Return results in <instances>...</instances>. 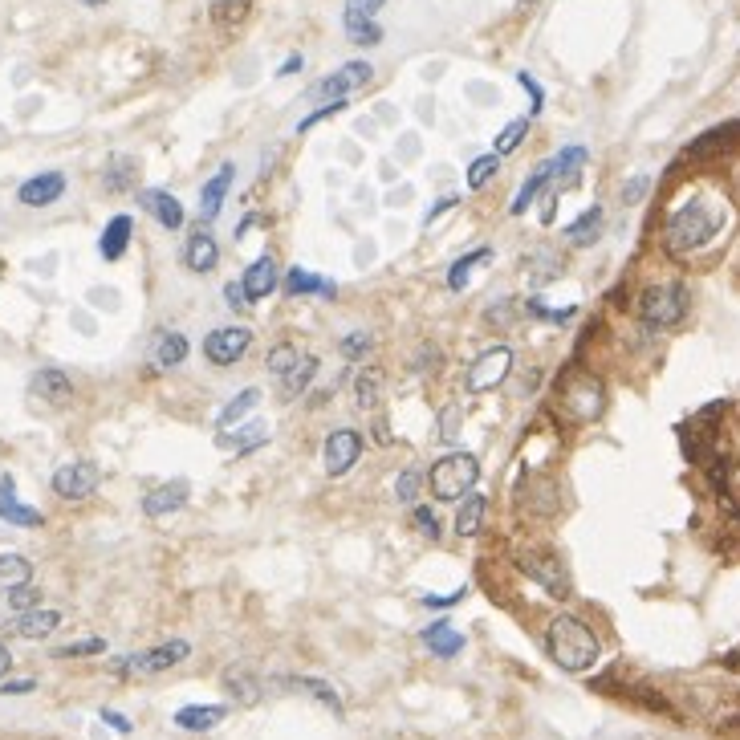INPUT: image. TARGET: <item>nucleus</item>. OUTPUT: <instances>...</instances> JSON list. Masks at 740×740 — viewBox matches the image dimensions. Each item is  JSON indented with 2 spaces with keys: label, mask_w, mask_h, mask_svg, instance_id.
Here are the masks:
<instances>
[{
  "label": "nucleus",
  "mask_w": 740,
  "mask_h": 740,
  "mask_svg": "<svg viewBox=\"0 0 740 740\" xmlns=\"http://www.w3.org/2000/svg\"><path fill=\"white\" fill-rule=\"evenodd\" d=\"M720 228H724V208L704 200V196H696V200L680 204L667 216L663 244H667L671 257H692V253L708 249V244L720 236Z\"/></svg>",
  "instance_id": "obj_1"
},
{
  "label": "nucleus",
  "mask_w": 740,
  "mask_h": 740,
  "mask_svg": "<svg viewBox=\"0 0 740 740\" xmlns=\"http://www.w3.org/2000/svg\"><path fill=\"white\" fill-rule=\"evenodd\" d=\"M545 647L562 671H590L598 663V639L582 619H574V614H558V619L549 623Z\"/></svg>",
  "instance_id": "obj_2"
},
{
  "label": "nucleus",
  "mask_w": 740,
  "mask_h": 740,
  "mask_svg": "<svg viewBox=\"0 0 740 740\" xmlns=\"http://www.w3.org/2000/svg\"><path fill=\"white\" fill-rule=\"evenodd\" d=\"M688 305H692V293H688V285H680V281L647 285V289L639 293V318H643L651 330H675V326L688 318Z\"/></svg>",
  "instance_id": "obj_3"
},
{
  "label": "nucleus",
  "mask_w": 740,
  "mask_h": 740,
  "mask_svg": "<svg viewBox=\"0 0 740 740\" xmlns=\"http://www.w3.org/2000/svg\"><path fill=\"white\" fill-rule=\"evenodd\" d=\"M476 480H480V464H476L472 452H452V456L436 460V464H431V472H427L431 497H436V501H460V497H468V492L476 488Z\"/></svg>",
  "instance_id": "obj_4"
},
{
  "label": "nucleus",
  "mask_w": 740,
  "mask_h": 740,
  "mask_svg": "<svg viewBox=\"0 0 740 740\" xmlns=\"http://www.w3.org/2000/svg\"><path fill=\"white\" fill-rule=\"evenodd\" d=\"M188 655H192V647L183 639H175V643H159V647L139 651V655H122L110 667H114V675H159V671H171L175 663H183Z\"/></svg>",
  "instance_id": "obj_5"
},
{
  "label": "nucleus",
  "mask_w": 740,
  "mask_h": 740,
  "mask_svg": "<svg viewBox=\"0 0 740 740\" xmlns=\"http://www.w3.org/2000/svg\"><path fill=\"white\" fill-rule=\"evenodd\" d=\"M509 375H513V350H509V346H492V350H484V354L468 366V391H472V395L497 391Z\"/></svg>",
  "instance_id": "obj_6"
},
{
  "label": "nucleus",
  "mask_w": 740,
  "mask_h": 740,
  "mask_svg": "<svg viewBox=\"0 0 740 740\" xmlns=\"http://www.w3.org/2000/svg\"><path fill=\"white\" fill-rule=\"evenodd\" d=\"M521 570H525L533 582H541L553 598H570V574H566V566H562L558 553H549V549H525V553H521Z\"/></svg>",
  "instance_id": "obj_7"
},
{
  "label": "nucleus",
  "mask_w": 740,
  "mask_h": 740,
  "mask_svg": "<svg viewBox=\"0 0 740 740\" xmlns=\"http://www.w3.org/2000/svg\"><path fill=\"white\" fill-rule=\"evenodd\" d=\"M253 346V330L249 326H220L204 338V358L212 366H236Z\"/></svg>",
  "instance_id": "obj_8"
},
{
  "label": "nucleus",
  "mask_w": 740,
  "mask_h": 740,
  "mask_svg": "<svg viewBox=\"0 0 740 740\" xmlns=\"http://www.w3.org/2000/svg\"><path fill=\"white\" fill-rule=\"evenodd\" d=\"M98 480H102L98 464L74 460V464H61L53 472V492H57V497H66V501H86V497H94Z\"/></svg>",
  "instance_id": "obj_9"
},
{
  "label": "nucleus",
  "mask_w": 740,
  "mask_h": 740,
  "mask_svg": "<svg viewBox=\"0 0 740 740\" xmlns=\"http://www.w3.org/2000/svg\"><path fill=\"white\" fill-rule=\"evenodd\" d=\"M370 78H375V70H370V61H346V66L330 78H322L318 86H310V102H334V98H346L350 90L366 86Z\"/></svg>",
  "instance_id": "obj_10"
},
{
  "label": "nucleus",
  "mask_w": 740,
  "mask_h": 740,
  "mask_svg": "<svg viewBox=\"0 0 740 740\" xmlns=\"http://www.w3.org/2000/svg\"><path fill=\"white\" fill-rule=\"evenodd\" d=\"M362 456V431L354 427H338L326 436V448H322V460H326V472L330 476H346Z\"/></svg>",
  "instance_id": "obj_11"
},
{
  "label": "nucleus",
  "mask_w": 740,
  "mask_h": 740,
  "mask_svg": "<svg viewBox=\"0 0 740 740\" xmlns=\"http://www.w3.org/2000/svg\"><path fill=\"white\" fill-rule=\"evenodd\" d=\"M562 403L570 407L574 419H598L602 407H606V391H602V383L594 375H574L566 395H562Z\"/></svg>",
  "instance_id": "obj_12"
},
{
  "label": "nucleus",
  "mask_w": 740,
  "mask_h": 740,
  "mask_svg": "<svg viewBox=\"0 0 740 740\" xmlns=\"http://www.w3.org/2000/svg\"><path fill=\"white\" fill-rule=\"evenodd\" d=\"M517 497H521V505H525L529 513H537V517L558 513V505H562V497H558V484H553L549 476H541V472H521Z\"/></svg>",
  "instance_id": "obj_13"
},
{
  "label": "nucleus",
  "mask_w": 740,
  "mask_h": 740,
  "mask_svg": "<svg viewBox=\"0 0 740 740\" xmlns=\"http://www.w3.org/2000/svg\"><path fill=\"white\" fill-rule=\"evenodd\" d=\"M61 192H66V175L61 171H41L33 179H25L21 188H17V204L25 208H49L61 200Z\"/></svg>",
  "instance_id": "obj_14"
},
{
  "label": "nucleus",
  "mask_w": 740,
  "mask_h": 740,
  "mask_svg": "<svg viewBox=\"0 0 740 740\" xmlns=\"http://www.w3.org/2000/svg\"><path fill=\"white\" fill-rule=\"evenodd\" d=\"M29 387H33V395L45 399L49 407H70V403H74V383H70L66 370H57V366L37 370Z\"/></svg>",
  "instance_id": "obj_15"
},
{
  "label": "nucleus",
  "mask_w": 740,
  "mask_h": 740,
  "mask_svg": "<svg viewBox=\"0 0 740 740\" xmlns=\"http://www.w3.org/2000/svg\"><path fill=\"white\" fill-rule=\"evenodd\" d=\"M139 204H143V212H147V216H155V220H159V228H167V232H179L183 224H188V212H183L179 196H171V192L151 188V192H143V196H139Z\"/></svg>",
  "instance_id": "obj_16"
},
{
  "label": "nucleus",
  "mask_w": 740,
  "mask_h": 740,
  "mask_svg": "<svg viewBox=\"0 0 740 740\" xmlns=\"http://www.w3.org/2000/svg\"><path fill=\"white\" fill-rule=\"evenodd\" d=\"M232 179H236V167L232 163H220V171L200 188V224H212L228 200V188H232Z\"/></svg>",
  "instance_id": "obj_17"
},
{
  "label": "nucleus",
  "mask_w": 740,
  "mask_h": 740,
  "mask_svg": "<svg viewBox=\"0 0 740 740\" xmlns=\"http://www.w3.org/2000/svg\"><path fill=\"white\" fill-rule=\"evenodd\" d=\"M183 265H188L192 273H212L220 265V244L216 236L200 224L192 236H188V249H183Z\"/></svg>",
  "instance_id": "obj_18"
},
{
  "label": "nucleus",
  "mask_w": 740,
  "mask_h": 740,
  "mask_svg": "<svg viewBox=\"0 0 740 740\" xmlns=\"http://www.w3.org/2000/svg\"><path fill=\"white\" fill-rule=\"evenodd\" d=\"M188 497H192V484H188V480H167V484H159L151 497L143 501V513H147V517L179 513L183 505H188Z\"/></svg>",
  "instance_id": "obj_19"
},
{
  "label": "nucleus",
  "mask_w": 740,
  "mask_h": 740,
  "mask_svg": "<svg viewBox=\"0 0 740 740\" xmlns=\"http://www.w3.org/2000/svg\"><path fill=\"white\" fill-rule=\"evenodd\" d=\"M57 627H61V614H57V610H41V606L21 610L13 623H5V631H9V635H21V639H45V635H53Z\"/></svg>",
  "instance_id": "obj_20"
},
{
  "label": "nucleus",
  "mask_w": 740,
  "mask_h": 740,
  "mask_svg": "<svg viewBox=\"0 0 740 740\" xmlns=\"http://www.w3.org/2000/svg\"><path fill=\"white\" fill-rule=\"evenodd\" d=\"M0 521H9V525H21V529H37L45 517L29 505L17 501V484L13 476H0Z\"/></svg>",
  "instance_id": "obj_21"
},
{
  "label": "nucleus",
  "mask_w": 740,
  "mask_h": 740,
  "mask_svg": "<svg viewBox=\"0 0 740 740\" xmlns=\"http://www.w3.org/2000/svg\"><path fill=\"white\" fill-rule=\"evenodd\" d=\"M244 297H249V305L253 301H265L273 289H277V261L265 253V257H257L249 269H244Z\"/></svg>",
  "instance_id": "obj_22"
},
{
  "label": "nucleus",
  "mask_w": 740,
  "mask_h": 740,
  "mask_svg": "<svg viewBox=\"0 0 740 740\" xmlns=\"http://www.w3.org/2000/svg\"><path fill=\"white\" fill-rule=\"evenodd\" d=\"M131 232H135V220H131V216H114V220L102 228V236H98V253H102L106 261H122V253L131 249Z\"/></svg>",
  "instance_id": "obj_23"
},
{
  "label": "nucleus",
  "mask_w": 740,
  "mask_h": 740,
  "mask_svg": "<svg viewBox=\"0 0 740 740\" xmlns=\"http://www.w3.org/2000/svg\"><path fill=\"white\" fill-rule=\"evenodd\" d=\"M423 643L431 647V655H440V659H452V655L464 651V635L448 619H436L431 627H423Z\"/></svg>",
  "instance_id": "obj_24"
},
{
  "label": "nucleus",
  "mask_w": 740,
  "mask_h": 740,
  "mask_svg": "<svg viewBox=\"0 0 740 740\" xmlns=\"http://www.w3.org/2000/svg\"><path fill=\"white\" fill-rule=\"evenodd\" d=\"M224 716H228L224 704H188V708L175 712V724H179L183 732H208V728H216Z\"/></svg>",
  "instance_id": "obj_25"
},
{
  "label": "nucleus",
  "mask_w": 740,
  "mask_h": 740,
  "mask_svg": "<svg viewBox=\"0 0 740 740\" xmlns=\"http://www.w3.org/2000/svg\"><path fill=\"white\" fill-rule=\"evenodd\" d=\"M305 293L334 297V293H338V285H334V281H326V277H318L314 269L293 265V269H289V277H285V297H305Z\"/></svg>",
  "instance_id": "obj_26"
},
{
  "label": "nucleus",
  "mask_w": 740,
  "mask_h": 740,
  "mask_svg": "<svg viewBox=\"0 0 740 740\" xmlns=\"http://www.w3.org/2000/svg\"><path fill=\"white\" fill-rule=\"evenodd\" d=\"M135 179H139V163L131 155H114L102 171V183H106V192L118 196V192H131L135 188Z\"/></svg>",
  "instance_id": "obj_27"
},
{
  "label": "nucleus",
  "mask_w": 740,
  "mask_h": 740,
  "mask_svg": "<svg viewBox=\"0 0 740 740\" xmlns=\"http://www.w3.org/2000/svg\"><path fill=\"white\" fill-rule=\"evenodd\" d=\"M265 440H269V427H265V423H244V427H236V436H228V431H220V436H216V444H220L224 452L236 448V456L261 448Z\"/></svg>",
  "instance_id": "obj_28"
},
{
  "label": "nucleus",
  "mask_w": 740,
  "mask_h": 740,
  "mask_svg": "<svg viewBox=\"0 0 740 740\" xmlns=\"http://www.w3.org/2000/svg\"><path fill=\"white\" fill-rule=\"evenodd\" d=\"M183 358H188V338H183L179 330H159V342H155V350H151V362H155L159 370H171V366H179Z\"/></svg>",
  "instance_id": "obj_29"
},
{
  "label": "nucleus",
  "mask_w": 740,
  "mask_h": 740,
  "mask_svg": "<svg viewBox=\"0 0 740 740\" xmlns=\"http://www.w3.org/2000/svg\"><path fill=\"white\" fill-rule=\"evenodd\" d=\"M314 375H318V358L314 354H297V362L285 370L281 375V387H285V395L289 399H297V395H305V387L314 383Z\"/></svg>",
  "instance_id": "obj_30"
},
{
  "label": "nucleus",
  "mask_w": 740,
  "mask_h": 740,
  "mask_svg": "<svg viewBox=\"0 0 740 740\" xmlns=\"http://www.w3.org/2000/svg\"><path fill=\"white\" fill-rule=\"evenodd\" d=\"M29 578H33L29 558H21V553H0V590L29 586Z\"/></svg>",
  "instance_id": "obj_31"
},
{
  "label": "nucleus",
  "mask_w": 740,
  "mask_h": 740,
  "mask_svg": "<svg viewBox=\"0 0 740 740\" xmlns=\"http://www.w3.org/2000/svg\"><path fill=\"white\" fill-rule=\"evenodd\" d=\"M549 179H553V167H549V159H545V163H541V167H537V171H533V175L521 183V192L513 196V208H509V212H513V216H525V212H529V204L537 200V192L545 188Z\"/></svg>",
  "instance_id": "obj_32"
},
{
  "label": "nucleus",
  "mask_w": 740,
  "mask_h": 740,
  "mask_svg": "<svg viewBox=\"0 0 740 740\" xmlns=\"http://www.w3.org/2000/svg\"><path fill=\"white\" fill-rule=\"evenodd\" d=\"M484 509H488V501L480 497V492H468V497H464V505L456 509V533H460V537H472V533H480Z\"/></svg>",
  "instance_id": "obj_33"
},
{
  "label": "nucleus",
  "mask_w": 740,
  "mask_h": 740,
  "mask_svg": "<svg viewBox=\"0 0 740 740\" xmlns=\"http://www.w3.org/2000/svg\"><path fill=\"white\" fill-rule=\"evenodd\" d=\"M224 688H228L240 704H257V700H261V684H257L244 667H228V671H224Z\"/></svg>",
  "instance_id": "obj_34"
},
{
  "label": "nucleus",
  "mask_w": 740,
  "mask_h": 740,
  "mask_svg": "<svg viewBox=\"0 0 740 740\" xmlns=\"http://www.w3.org/2000/svg\"><path fill=\"white\" fill-rule=\"evenodd\" d=\"M257 403H261V391H257V387H244V391H240V395H236V399H232V403H228V407L216 415L220 431H228L232 423H240V419L249 415V411H257Z\"/></svg>",
  "instance_id": "obj_35"
},
{
  "label": "nucleus",
  "mask_w": 740,
  "mask_h": 740,
  "mask_svg": "<svg viewBox=\"0 0 740 740\" xmlns=\"http://www.w3.org/2000/svg\"><path fill=\"white\" fill-rule=\"evenodd\" d=\"M598 228H602V208L594 204V208H586V212L566 228V236H570V244H578V249H582V244H594V240H598Z\"/></svg>",
  "instance_id": "obj_36"
},
{
  "label": "nucleus",
  "mask_w": 740,
  "mask_h": 740,
  "mask_svg": "<svg viewBox=\"0 0 740 740\" xmlns=\"http://www.w3.org/2000/svg\"><path fill=\"white\" fill-rule=\"evenodd\" d=\"M383 5H387V0H346V9H342V25H346V29L370 25Z\"/></svg>",
  "instance_id": "obj_37"
},
{
  "label": "nucleus",
  "mask_w": 740,
  "mask_h": 740,
  "mask_svg": "<svg viewBox=\"0 0 740 740\" xmlns=\"http://www.w3.org/2000/svg\"><path fill=\"white\" fill-rule=\"evenodd\" d=\"M249 9H253V0H216V5H212V21L220 29H232V25H240L244 17H249Z\"/></svg>",
  "instance_id": "obj_38"
},
{
  "label": "nucleus",
  "mask_w": 740,
  "mask_h": 740,
  "mask_svg": "<svg viewBox=\"0 0 740 740\" xmlns=\"http://www.w3.org/2000/svg\"><path fill=\"white\" fill-rule=\"evenodd\" d=\"M379 387L383 379L375 375V370H358V379H354V403L366 411V407H375L379 403Z\"/></svg>",
  "instance_id": "obj_39"
},
{
  "label": "nucleus",
  "mask_w": 740,
  "mask_h": 740,
  "mask_svg": "<svg viewBox=\"0 0 740 740\" xmlns=\"http://www.w3.org/2000/svg\"><path fill=\"white\" fill-rule=\"evenodd\" d=\"M497 171H501V155H497V151L472 159V167H468V188H472V192H480L484 183H488L492 175H497Z\"/></svg>",
  "instance_id": "obj_40"
},
{
  "label": "nucleus",
  "mask_w": 740,
  "mask_h": 740,
  "mask_svg": "<svg viewBox=\"0 0 740 740\" xmlns=\"http://www.w3.org/2000/svg\"><path fill=\"white\" fill-rule=\"evenodd\" d=\"M488 257H492V249H476V253H468L464 261H456V265H452V273H448V289H456V293H460V289L468 285V277H472V265H484Z\"/></svg>",
  "instance_id": "obj_41"
},
{
  "label": "nucleus",
  "mask_w": 740,
  "mask_h": 740,
  "mask_svg": "<svg viewBox=\"0 0 740 740\" xmlns=\"http://www.w3.org/2000/svg\"><path fill=\"white\" fill-rule=\"evenodd\" d=\"M525 135H529V118H513L509 127L497 135V147H492V151H497V155H513V151L521 147Z\"/></svg>",
  "instance_id": "obj_42"
},
{
  "label": "nucleus",
  "mask_w": 740,
  "mask_h": 740,
  "mask_svg": "<svg viewBox=\"0 0 740 740\" xmlns=\"http://www.w3.org/2000/svg\"><path fill=\"white\" fill-rule=\"evenodd\" d=\"M297 688H305L310 696H318L334 716H342V700H338V692H334L330 684H322V680H297Z\"/></svg>",
  "instance_id": "obj_43"
},
{
  "label": "nucleus",
  "mask_w": 740,
  "mask_h": 740,
  "mask_svg": "<svg viewBox=\"0 0 740 740\" xmlns=\"http://www.w3.org/2000/svg\"><path fill=\"white\" fill-rule=\"evenodd\" d=\"M346 110V98H334V102H326V106H318L310 118H301L297 122V135H305L310 127H318V122H326V118H334V114H342Z\"/></svg>",
  "instance_id": "obj_44"
},
{
  "label": "nucleus",
  "mask_w": 740,
  "mask_h": 740,
  "mask_svg": "<svg viewBox=\"0 0 740 740\" xmlns=\"http://www.w3.org/2000/svg\"><path fill=\"white\" fill-rule=\"evenodd\" d=\"M419 484H423V476H419L415 468H407V472L395 480V497H399L403 505H411V501L419 497Z\"/></svg>",
  "instance_id": "obj_45"
},
{
  "label": "nucleus",
  "mask_w": 740,
  "mask_h": 740,
  "mask_svg": "<svg viewBox=\"0 0 740 740\" xmlns=\"http://www.w3.org/2000/svg\"><path fill=\"white\" fill-rule=\"evenodd\" d=\"M370 346H375V338H370L366 330H354V334H346V338L338 342V350H342L346 358H362Z\"/></svg>",
  "instance_id": "obj_46"
},
{
  "label": "nucleus",
  "mask_w": 740,
  "mask_h": 740,
  "mask_svg": "<svg viewBox=\"0 0 740 740\" xmlns=\"http://www.w3.org/2000/svg\"><path fill=\"white\" fill-rule=\"evenodd\" d=\"M411 521H415V529H419L423 537H431V541L440 537V521H436V513H431L427 505H415V509H411Z\"/></svg>",
  "instance_id": "obj_47"
},
{
  "label": "nucleus",
  "mask_w": 740,
  "mask_h": 740,
  "mask_svg": "<svg viewBox=\"0 0 740 740\" xmlns=\"http://www.w3.org/2000/svg\"><path fill=\"white\" fill-rule=\"evenodd\" d=\"M293 362H297V350H293L289 342H281V346H273V350H269V362H265V366L273 370V375H285V370H289Z\"/></svg>",
  "instance_id": "obj_48"
},
{
  "label": "nucleus",
  "mask_w": 740,
  "mask_h": 740,
  "mask_svg": "<svg viewBox=\"0 0 740 740\" xmlns=\"http://www.w3.org/2000/svg\"><path fill=\"white\" fill-rule=\"evenodd\" d=\"M102 651H106L102 639H82V643H70V647H57L53 655L57 659H78V655H102Z\"/></svg>",
  "instance_id": "obj_49"
},
{
  "label": "nucleus",
  "mask_w": 740,
  "mask_h": 740,
  "mask_svg": "<svg viewBox=\"0 0 740 740\" xmlns=\"http://www.w3.org/2000/svg\"><path fill=\"white\" fill-rule=\"evenodd\" d=\"M41 602V590H33V586H17V590H9V606L21 614V610H33Z\"/></svg>",
  "instance_id": "obj_50"
},
{
  "label": "nucleus",
  "mask_w": 740,
  "mask_h": 740,
  "mask_svg": "<svg viewBox=\"0 0 740 740\" xmlns=\"http://www.w3.org/2000/svg\"><path fill=\"white\" fill-rule=\"evenodd\" d=\"M651 192V175H635L631 183H623V204H639Z\"/></svg>",
  "instance_id": "obj_51"
},
{
  "label": "nucleus",
  "mask_w": 740,
  "mask_h": 740,
  "mask_svg": "<svg viewBox=\"0 0 740 740\" xmlns=\"http://www.w3.org/2000/svg\"><path fill=\"white\" fill-rule=\"evenodd\" d=\"M346 37L354 41V45H379L383 41V29L370 21V25H358V29H346Z\"/></svg>",
  "instance_id": "obj_52"
},
{
  "label": "nucleus",
  "mask_w": 740,
  "mask_h": 740,
  "mask_svg": "<svg viewBox=\"0 0 740 740\" xmlns=\"http://www.w3.org/2000/svg\"><path fill=\"white\" fill-rule=\"evenodd\" d=\"M464 594H468L464 586H460V590H452V594H423V606H440V610H444V606L464 602Z\"/></svg>",
  "instance_id": "obj_53"
},
{
  "label": "nucleus",
  "mask_w": 740,
  "mask_h": 740,
  "mask_svg": "<svg viewBox=\"0 0 740 740\" xmlns=\"http://www.w3.org/2000/svg\"><path fill=\"white\" fill-rule=\"evenodd\" d=\"M224 297H228L232 310H244V305H249V297H244V285H240V281H228V285H224Z\"/></svg>",
  "instance_id": "obj_54"
},
{
  "label": "nucleus",
  "mask_w": 740,
  "mask_h": 740,
  "mask_svg": "<svg viewBox=\"0 0 740 740\" xmlns=\"http://www.w3.org/2000/svg\"><path fill=\"white\" fill-rule=\"evenodd\" d=\"M517 82H521V86L529 90V98H533V114H537V110H541V102H545V94H541V86H537V82H533L529 74H517Z\"/></svg>",
  "instance_id": "obj_55"
},
{
  "label": "nucleus",
  "mask_w": 740,
  "mask_h": 740,
  "mask_svg": "<svg viewBox=\"0 0 740 740\" xmlns=\"http://www.w3.org/2000/svg\"><path fill=\"white\" fill-rule=\"evenodd\" d=\"M33 688H37V680H13V684H0V696H25Z\"/></svg>",
  "instance_id": "obj_56"
},
{
  "label": "nucleus",
  "mask_w": 740,
  "mask_h": 740,
  "mask_svg": "<svg viewBox=\"0 0 740 740\" xmlns=\"http://www.w3.org/2000/svg\"><path fill=\"white\" fill-rule=\"evenodd\" d=\"M452 208H456V196H448V200H440V204H436V208H431V212H427V216H423V224H436V220H440V216H444V212H452Z\"/></svg>",
  "instance_id": "obj_57"
},
{
  "label": "nucleus",
  "mask_w": 740,
  "mask_h": 740,
  "mask_svg": "<svg viewBox=\"0 0 740 740\" xmlns=\"http://www.w3.org/2000/svg\"><path fill=\"white\" fill-rule=\"evenodd\" d=\"M102 720H106L110 728H118V732H131V720L122 716V712H110V708H106V712H102Z\"/></svg>",
  "instance_id": "obj_58"
},
{
  "label": "nucleus",
  "mask_w": 740,
  "mask_h": 740,
  "mask_svg": "<svg viewBox=\"0 0 740 740\" xmlns=\"http://www.w3.org/2000/svg\"><path fill=\"white\" fill-rule=\"evenodd\" d=\"M305 66V61H301V53H293V57H285L281 61V70H277V78H289V74H297Z\"/></svg>",
  "instance_id": "obj_59"
},
{
  "label": "nucleus",
  "mask_w": 740,
  "mask_h": 740,
  "mask_svg": "<svg viewBox=\"0 0 740 740\" xmlns=\"http://www.w3.org/2000/svg\"><path fill=\"white\" fill-rule=\"evenodd\" d=\"M456 415H460V407H448V411H444V436H448V440L456 436Z\"/></svg>",
  "instance_id": "obj_60"
},
{
  "label": "nucleus",
  "mask_w": 740,
  "mask_h": 740,
  "mask_svg": "<svg viewBox=\"0 0 740 740\" xmlns=\"http://www.w3.org/2000/svg\"><path fill=\"white\" fill-rule=\"evenodd\" d=\"M9 667H13V655H9V647H5V643H0V680L9 675Z\"/></svg>",
  "instance_id": "obj_61"
},
{
  "label": "nucleus",
  "mask_w": 740,
  "mask_h": 740,
  "mask_svg": "<svg viewBox=\"0 0 740 740\" xmlns=\"http://www.w3.org/2000/svg\"><path fill=\"white\" fill-rule=\"evenodd\" d=\"M375 440H379V444H391V436H387V423H383V419L375 423Z\"/></svg>",
  "instance_id": "obj_62"
},
{
  "label": "nucleus",
  "mask_w": 740,
  "mask_h": 740,
  "mask_svg": "<svg viewBox=\"0 0 740 740\" xmlns=\"http://www.w3.org/2000/svg\"><path fill=\"white\" fill-rule=\"evenodd\" d=\"M78 5H86V9H98V5H106V0H78Z\"/></svg>",
  "instance_id": "obj_63"
}]
</instances>
